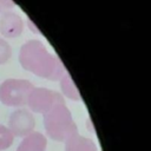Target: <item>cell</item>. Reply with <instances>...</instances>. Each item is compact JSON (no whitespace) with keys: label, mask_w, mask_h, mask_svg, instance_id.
Masks as SVG:
<instances>
[{"label":"cell","mask_w":151,"mask_h":151,"mask_svg":"<svg viewBox=\"0 0 151 151\" xmlns=\"http://www.w3.org/2000/svg\"><path fill=\"white\" fill-rule=\"evenodd\" d=\"M66 151H92V144L73 133L66 139Z\"/></svg>","instance_id":"obj_8"},{"label":"cell","mask_w":151,"mask_h":151,"mask_svg":"<svg viewBox=\"0 0 151 151\" xmlns=\"http://www.w3.org/2000/svg\"><path fill=\"white\" fill-rule=\"evenodd\" d=\"M61 87H63V91L66 96H68L70 98L72 99H76V98H79L78 96V92H77V88L76 86L73 85L71 78L68 74H66L64 78H63V81H61Z\"/></svg>","instance_id":"obj_10"},{"label":"cell","mask_w":151,"mask_h":151,"mask_svg":"<svg viewBox=\"0 0 151 151\" xmlns=\"http://www.w3.org/2000/svg\"><path fill=\"white\" fill-rule=\"evenodd\" d=\"M19 61L25 70L52 80L59 78L63 73L60 63L37 40H29L21 46Z\"/></svg>","instance_id":"obj_1"},{"label":"cell","mask_w":151,"mask_h":151,"mask_svg":"<svg viewBox=\"0 0 151 151\" xmlns=\"http://www.w3.org/2000/svg\"><path fill=\"white\" fill-rule=\"evenodd\" d=\"M33 85L25 79H7L0 85V101L6 106L19 107L27 104Z\"/></svg>","instance_id":"obj_3"},{"label":"cell","mask_w":151,"mask_h":151,"mask_svg":"<svg viewBox=\"0 0 151 151\" xmlns=\"http://www.w3.org/2000/svg\"><path fill=\"white\" fill-rule=\"evenodd\" d=\"M58 104H63L61 97L46 88H33L28 96L27 105L34 112L46 113Z\"/></svg>","instance_id":"obj_4"},{"label":"cell","mask_w":151,"mask_h":151,"mask_svg":"<svg viewBox=\"0 0 151 151\" xmlns=\"http://www.w3.org/2000/svg\"><path fill=\"white\" fill-rule=\"evenodd\" d=\"M14 6L15 5L12 0H0V14L9 12Z\"/></svg>","instance_id":"obj_12"},{"label":"cell","mask_w":151,"mask_h":151,"mask_svg":"<svg viewBox=\"0 0 151 151\" xmlns=\"http://www.w3.org/2000/svg\"><path fill=\"white\" fill-rule=\"evenodd\" d=\"M7 127L9 129L13 136L26 137L33 131V127H34L33 116L27 110H24V109L15 110L9 116Z\"/></svg>","instance_id":"obj_5"},{"label":"cell","mask_w":151,"mask_h":151,"mask_svg":"<svg viewBox=\"0 0 151 151\" xmlns=\"http://www.w3.org/2000/svg\"><path fill=\"white\" fill-rule=\"evenodd\" d=\"M14 136L9 131L8 127L0 124V151L8 149L13 143Z\"/></svg>","instance_id":"obj_9"},{"label":"cell","mask_w":151,"mask_h":151,"mask_svg":"<svg viewBox=\"0 0 151 151\" xmlns=\"http://www.w3.org/2000/svg\"><path fill=\"white\" fill-rule=\"evenodd\" d=\"M44 122L47 134L55 140H65L76 133L71 114L63 104H58L46 112Z\"/></svg>","instance_id":"obj_2"},{"label":"cell","mask_w":151,"mask_h":151,"mask_svg":"<svg viewBox=\"0 0 151 151\" xmlns=\"http://www.w3.org/2000/svg\"><path fill=\"white\" fill-rule=\"evenodd\" d=\"M24 24L21 18L13 13L6 12L0 17V33L6 38H15L21 34Z\"/></svg>","instance_id":"obj_6"},{"label":"cell","mask_w":151,"mask_h":151,"mask_svg":"<svg viewBox=\"0 0 151 151\" xmlns=\"http://www.w3.org/2000/svg\"><path fill=\"white\" fill-rule=\"evenodd\" d=\"M11 55H12V48L6 40L0 39V65L6 64L9 60Z\"/></svg>","instance_id":"obj_11"},{"label":"cell","mask_w":151,"mask_h":151,"mask_svg":"<svg viewBox=\"0 0 151 151\" xmlns=\"http://www.w3.org/2000/svg\"><path fill=\"white\" fill-rule=\"evenodd\" d=\"M46 139L39 132H32L24 138L17 151H45Z\"/></svg>","instance_id":"obj_7"}]
</instances>
